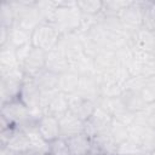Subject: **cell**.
<instances>
[{"label": "cell", "instance_id": "obj_7", "mask_svg": "<svg viewBox=\"0 0 155 155\" xmlns=\"http://www.w3.org/2000/svg\"><path fill=\"white\" fill-rule=\"evenodd\" d=\"M67 97H68L69 111H71L74 115H76L84 122L93 114V111L97 108V103L82 98L76 92L71 93V94H67Z\"/></svg>", "mask_w": 155, "mask_h": 155}, {"label": "cell", "instance_id": "obj_15", "mask_svg": "<svg viewBox=\"0 0 155 155\" xmlns=\"http://www.w3.org/2000/svg\"><path fill=\"white\" fill-rule=\"evenodd\" d=\"M16 68H21V64L17 59L16 48L7 42L6 45L0 47V71H6Z\"/></svg>", "mask_w": 155, "mask_h": 155}, {"label": "cell", "instance_id": "obj_8", "mask_svg": "<svg viewBox=\"0 0 155 155\" xmlns=\"http://www.w3.org/2000/svg\"><path fill=\"white\" fill-rule=\"evenodd\" d=\"M59 122V131L62 138H69L80 133H84L85 131V122L79 119L76 115H74L71 111H67L63 116L58 119Z\"/></svg>", "mask_w": 155, "mask_h": 155}, {"label": "cell", "instance_id": "obj_27", "mask_svg": "<svg viewBox=\"0 0 155 155\" xmlns=\"http://www.w3.org/2000/svg\"><path fill=\"white\" fill-rule=\"evenodd\" d=\"M131 155H149V154H145V153H137V154H131Z\"/></svg>", "mask_w": 155, "mask_h": 155}, {"label": "cell", "instance_id": "obj_20", "mask_svg": "<svg viewBox=\"0 0 155 155\" xmlns=\"http://www.w3.org/2000/svg\"><path fill=\"white\" fill-rule=\"evenodd\" d=\"M30 35H31V33H29L28 30L21 28L17 24H13L10 28L8 44H11L15 48H18V47L30 42Z\"/></svg>", "mask_w": 155, "mask_h": 155}, {"label": "cell", "instance_id": "obj_5", "mask_svg": "<svg viewBox=\"0 0 155 155\" xmlns=\"http://www.w3.org/2000/svg\"><path fill=\"white\" fill-rule=\"evenodd\" d=\"M113 121V116L102 107H99L97 104L96 110L93 111V114L85 121V133L93 138L103 132L109 131V127L111 125Z\"/></svg>", "mask_w": 155, "mask_h": 155}, {"label": "cell", "instance_id": "obj_23", "mask_svg": "<svg viewBox=\"0 0 155 155\" xmlns=\"http://www.w3.org/2000/svg\"><path fill=\"white\" fill-rule=\"evenodd\" d=\"M16 22V16L10 1H4L0 6V25L11 28Z\"/></svg>", "mask_w": 155, "mask_h": 155}, {"label": "cell", "instance_id": "obj_4", "mask_svg": "<svg viewBox=\"0 0 155 155\" xmlns=\"http://www.w3.org/2000/svg\"><path fill=\"white\" fill-rule=\"evenodd\" d=\"M149 2H140V1H132L130 6L124 8L117 13V19L120 21L124 29L131 35L139 30L143 27V16L145 7Z\"/></svg>", "mask_w": 155, "mask_h": 155}, {"label": "cell", "instance_id": "obj_17", "mask_svg": "<svg viewBox=\"0 0 155 155\" xmlns=\"http://www.w3.org/2000/svg\"><path fill=\"white\" fill-rule=\"evenodd\" d=\"M35 84L38 85L40 91H53L59 90L58 88V79L59 75L54 74L47 69H44L41 73H39L35 78H33Z\"/></svg>", "mask_w": 155, "mask_h": 155}, {"label": "cell", "instance_id": "obj_2", "mask_svg": "<svg viewBox=\"0 0 155 155\" xmlns=\"http://www.w3.org/2000/svg\"><path fill=\"white\" fill-rule=\"evenodd\" d=\"M1 116L19 130L38 122L31 110L19 98L1 104Z\"/></svg>", "mask_w": 155, "mask_h": 155}, {"label": "cell", "instance_id": "obj_16", "mask_svg": "<svg viewBox=\"0 0 155 155\" xmlns=\"http://www.w3.org/2000/svg\"><path fill=\"white\" fill-rule=\"evenodd\" d=\"M124 104L126 105L127 110L133 113V114H138L142 110H144V108L147 107V102L144 101V98L142 97L140 92H134V91H124L122 94L120 96Z\"/></svg>", "mask_w": 155, "mask_h": 155}, {"label": "cell", "instance_id": "obj_28", "mask_svg": "<svg viewBox=\"0 0 155 155\" xmlns=\"http://www.w3.org/2000/svg\"><path fill=\"white\" fill-rule=\"evenodd\" d=\"M41 155H51V154H48V153H45V154H41Z\"/></svg>", "mask_w": 155, "mask_h": 155}, {"label": "cell", "instance_id": "obj_3", "mask_svg": "<svg viewBox=\"0 0 155 155\" xmlns=\"http://www.w3.org/2000/svg\"><path fill=\"white\" fill-rule=\"evenodd\" d=\"M62 33L52 23H40L30 35V42L35 48L42 50L44 52L52 51L59 42Z\"/></svg>", "mask_w": 155, "mask_h": 155}, {"label": "cell", "instance_id": "obj_11", "mask_svg": "<svg viewBox=\"0 0 155 155\" xmlns=\"http://www.w3.org/2000/svg\"><path fill=\"white\" fill-rule=\"evenodd\" d=\"M36 128H38L39 133L44 137V139L47 140L48 143L61 137L59 122H58V119L54 116L44 115L42 117H40L38 120Z\"/></svg>", "mask_w": 155, "mask_h": 155}, {"label": "cell", "instance_id": "obj_21", "mask_svg": "<svg viewBox=\"0 0 155 155\" xmlns=\"http://www.w3.org/2000/svg\"><path fill=\"white\" fill-rule=\"evenodd\" d=\"M109 133L113 137V139L116 142V144L119 145L120 143H122L124 140L128 138V126L120 122L119 120L113 119L111 125L109 127Z\"/></svg>", "mask_w": 155, "mask_h": 155}, {"label": "cell", "instance_id": "obj_12", "mask_svg": "<svg viewBox=\"0 0 155 155\" xmlns=\"http://www.w3.org/2000/svg\"><path fill=\"white\" fill-rule=\"evenodd\" d=\"M70 155H87L92 150V139L85 132L67 138Z\"/></svg>", "mask_w": 155, "mask_h": 155}, {"label": "cell", "instance_id": "obj_1", "mask_svg": "<svg viewBox=\"0 0 155 155\" xmlns=\"http://www.w3.org/2000/svg\"><path fill=\"white\" fill-rule=\"evenodd\" d=\"M57 10L53 24L63 34L78 31L80 28L82 13L78 7L76 1H56Z\"/></svg>", "mask_w": 155, "mask_h": 155}, {"label": "cell", "instance_id": "obj_18", "mask_svg": "<svg viewBox=\"0 0 155 155\" xmlns=\"http://www.w3.org/2000/svg\"><path fill=\"white\" fill-rule=\"evenodd\" d=\"M79 81H80V76L78 74H75L71 70H67L62 74H59V79H58V88L61 92L65 93V94H71L75 93L78 91V86H79Z\"/></svg>", "mask_w": 155, "mask_h": 155}, {"label": "cell", "instance_id": "obj_14", "mask_svg": "<svg viewBox=\"0 0 155 155\" xmlns=\"http://www.w3.org/2000/svg\"><path fill=\"white\" fill-rule=\"evenodd\" d=\"M28 140H29V144H30V148L31 150L39 153V154H45V153H48V142L44 139V137L39 133L38 128H36V125H31V126H28L22 130Z\"/></svg>", "mask_w": 155, "mask_h": 155}, {"label": "cell", "instance_id": "obj_22", "mask_svg": "<svg viewBox=\"0 0 155 155\" xmlns=\"http://www.w3.org/2000/svg\"><path fill=\"white\" fill-rule=\"evenodd\" d=\"M76 4L82 15L97 16L103 11V1L99 0H82L76 1Z\"/></svg>", "mask_w": 155, "mask_h": 155}, {"label": "cell", "instance_id": "obj_13", "mask_svg": "<svg viewBox=\"0 0 155 155\" xmlns=\"http://www.w3.org/2000/svg\"><path fill=\"white\" fill-rule=\"evenodd\" d=\"M67 111H69V104H68V97L65 93L63 92H58L52 101L48 103V105L46 107L44 115H50V116H54L57 119H59L61 116H63Z\"/></svg>", "mask_w": 155, "mask_h": 155}, {"label": "cell", "instance_id": "obj_29", "mask_svg": "<svg viewBox=\"0 0 155 155\" xmlns=\"http://www.w3.org/2000/svg\"><path fill=\"white\" fill-rule=\"evenodd\" d=\"M87 155H94V154H92V153H90V154H87Z\"/></svg>", "mask_w": 155, "mask_h": 155}, {"label": "cell", "instance_id": "obj_10", "mask_svg": "<svg viewBox=\"0 0 155 155\" xmlns=\"http://www.w3.org/2000/svg\"><path fill=\"white\" fill-rule=\"evenodd\" d=\"M45 69L54 73V74H62L69 69V59L67 54L58 48L57 46L46 53V65Z\"/></svg>", "mask_w": 155, "mask_h": 155}, {"label": "cell", "instance_id": "obj_24", "mask_svg": "<svg viewBox=\"0 0 155 155\" xmlns=\"http://www.w3.org/2000/svg\"><path fill=\"white\" fill-rule=\"evenodd\" d=\"M48 154L51 155H70L65 138H57L48 143Z\"/></svg>", "mask_w": 155, "mask_h": 155}, {"label": "cell", "instance_id": "obj_6", "mask_svg": "<svg viewBox=\"0 0 155 155\" xmlns=\"http://www.w3.org/2000/svg\"><path fill=\"white\" fill-rule=\"evenodd\" d=\"M45 65H46V52L39 48H35L33 46L30 53L24 59L21 68L25 76L35 78L39 73H41L45 69Z\"/></svg>", "mask_w": 155, "mask_h": 155}, {"label": "cell", "instance_id": "obj_9", "mask_svg": "<svg viewBox=\"0 0 155 155\" xmlns=\"http://www.w3.org/2000/svg\"><path fill=\"white\" fill-rule=\"evenodd\" d=\"M69 70L74 71L79 76L96 75L97 71H96L94 58L87 56L85 52H81L69 58Z\"/></svg>", "mask_w": 155, "mask_h": 155}, {"label": "cell", "instance_id": "obj_19", "mask_svg": "<svg viewBox=\"0 0 155 155\" xmlns=\"http://www.w3.org/2000/svg\"><path fill=\"white\" fill-rule=\"evenodd\" d=\"M4 148H7L8 150L15 153H27L31 150L25 133L19 128H16V131L13 132V134L11 136V138L8 139V142Z\"/></svg>", "mask_w": 155, "mask_h": 155}, {"label": "cell", "instance_id": "obj_26", "mask_svg": "<svg viewBox=\"0 0 155 155\" xmlns=\"http://www.w3.org/2000/svg\"><path fill=\"white\" fill-rule=\"evenodd\" d=\"M0 47L6 45L8 42V38H10V28L7 27H2L0 25Z\"/></svg>", "mask_w": 155, "mask_h": 155}, {"label": "cell", "instance_id": "obj_25", "mask_svg": "<svg viewBox=\"0 0 155 155\" xmlns=\"http://www.w3.org/2000/svg\"><path fill=\"white\" fill-rule=\"evenodd\" d=\"M31 48H33L31 42H29V44H27V45H23V46L18 47V48H16L17 59H18V62H19V64H21V65H22V63L24 62V59L28 57V54L30 53Z\"/></svg>", "mask_w": 155, "mask_h": 155}]
</instances>
